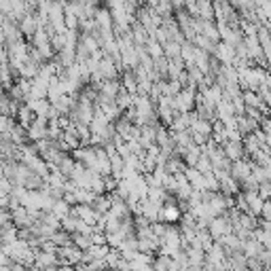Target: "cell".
Returning <instances> with one entry per match:
<instances>
[{
    "mask_svg": "<svg viewBox=\"0 0 271 271\" xmlns=\"http://www.w3.org/2000/svg\"><path fill=\"white\" fill-rule=\"evenodd\" d=\"M38 15H26L24 19H22V26H19V30H22L24 34H34L36 32V28H38V22H41V19H36Z\"/></svg>",
    "mask_w": 271,
    "mask_h": 271,
    "instance_id": "cell-1",
    "label": "cell"
},
{
    "mask_svg": "<svg viewBox=\"0 0 271 271\" xmlns=\"http://www.w3.org/2000/svg\"><path fill=\"white\" fill-rule=\"evenodd\" d=\"M96 22H98V26L100 28H108L110 26V17H113V11H108V9H96Z\"/></svg>",
    "mask_w": 271,
    "mask_h": 271,
    "instance_id": "cell-2",
    "label": "cell"
},
{
    "mask_svg": "<svg viewBox=\"0 0 271 271\" xmlns=\"http://www.w3.org/2000/svg\"><path fill=\"white\" fill-rule=\"evenodd\" d=\"M78 15H74V13H68L66 11V28H70V30H74L76 28V24H78V19H76Z\"/></svg>",
    "mask_w": 271,
    "mask_h": 271,
    "instance_id": "cell-3",
    "label": "cell"
},
{
    "mask_svg": "<svg viewBox=\"0 0 271 271\" xmlns=\"http://www.w3.org/2000/svg\"><path fill=\"white\" fill-rule=\"evenodd\" d=\"M202 28H204V30H206V32H208V36H210V38H218V34H216V30H214L212 26H210L208 22H206V24H202Z\"/></svg>",
    "mask_w": 271,
    "mask_h": 271,
    "instance_id": "cell-4",
    "label": "cell"
},
{
    "mask_svg": "<svg viewBox=\"0 0 271 271\" xmlns=\"http://www.w3.org/2000/svg\"><path fill=\"white\" fill-rule=\"evenodd\" d=\"M163 216H165V218H176V216H178V210H176V208H165Z\"/></svg>",
    "mask_w": 271,
    "mask_h": 271,
    "instance_id": "cell-5",
    "label": "cell"
},
{
    "mask_svg": "<svg viewBox=\"0 0 271 271\" xmlns=\"http://www.w3.org/2000/svg\"><path fill=\"white\" fill-rule=\"evenodd\" d=\"M36 43H38V45H45V43H47V36H45L43 30H38V32H36Z\"/></svg>",
    "mask_w": 271,
    "mask_h": 271,
    "instance_id": "cell-6",
    "label": "cell"
},
{
    "mask_svg": "<svg viewBox=\"0 0 271 271\" xmlns=\"http://www.w3.org/2000/svg\"><path fill=\"white\" fill-rule=\"evenodd\" d=\"M136 38H138V41H144V30H142V28L136 30Z\"/></svg>",
    "mask_w": 271,
    "mask_h": 271,
    "instance_id": "cell-7",
    "label": "cell"
},
{
    "mask_svg": "<svg viewBox=\"0 0 271 271\" xmlns=\"http://www.w3.org/2000/svg\"><path fill=\"white\" fill-rule=\"evenodd\" d=\"M85 3H87L89 7H96V9H98V5H100V0H85Z\"/></svg>",
    "mask_w": 271,
    "mask_h": 271,
    "instance_id": "cell-8",
    "label": "cell"
},
{
    "mask_svg": "<svg viewBox=\"0 0 271 271\" xmlns=\"http://www.w3.org/2000/svg\"><path fill=\"white\" fill-rule=\"evenodd\" d=\"M172 5L174 7H183V5H187V0H172Z\"/></svg>",
    "mask_w": 271,
    "mask_h": 271,
    "instance_id": "cell-9",
    "label": "cell"
}]
</instances>
